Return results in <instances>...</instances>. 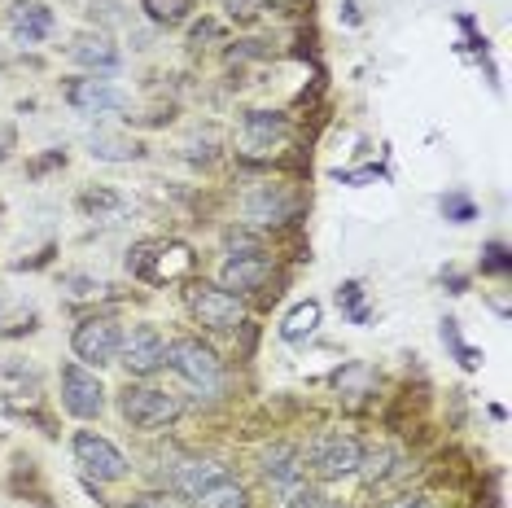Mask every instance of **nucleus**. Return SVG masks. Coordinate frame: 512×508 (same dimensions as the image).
Returning a JSON list of instances; mask_svg holds the SVG:
<instances>
[{
	"instance_id": "f257e3e1",
	"label": "nucleus",
	"mask_w": 512,
	"mask_h": 508,
	"mask_svg": "<svg viewBox=\"0 0 512 508\" xmlns=\"http://www.w3.org/2000/svg\"><path fill=\"white\" fill-rule=\"evenodd\" d=\"M127 272L141 276L149 285H171V281H184L193 272V250L184 241H141L132 254H127Z\"/></svg>"
},
{
	"instance_id": "f03ea898",
	"label": "nucleus",
	"mask_w": 512,
	"mask_h": 508,
	"mask_svg": "<svg viewBox=\"0 0 512 508\" xmlns=\"http://www.w3.org/2000/svg\"><path fill=\"white\" fill-rule=\"evenodd\" d=\"M167 364L189 381L197 395H219L224 390V360L202 338H176L167 342Z\"/></svg>"
},
{
	"instance_id": "7ed1b4c3",
	"label": "nucleus",
	"mask_w": 512,
	"mask_h": 508,
	"mask_svg": "<svg viewBox=\"0 0 512 508\" xmlns=\"http://www.w3.org/2000/svg\"><path fill=\"white\" fill-rule=\"evenodd\" d=\"M184 303H189V311L197 316V325L215 329V333H232L246 325V307H241V298L224 290V285H189L184 290Z\"/></svg>"
},
{
	"instance_id": "20e7f679",
	"label": "nucleus",
	"mask_w": 512,
	"mask_h": 508,
	"mask_svg": "<svg viewBox=\"0 0 512 508\" xmlns=\"http://www.w3.org/2000/svg\"><path fill=\"white\" fill-rule=\"evenodd\" d=\"M359 443L351 434H342V430H324L311 438V447H307V469L316 473V478L324 482H337V478H351V473L359 469Z\"/></svg>"
},
{
	"instance_id": "39448f33",
	"label": "nucleus",
	"mask_w": 512,
	"mask_h": 508,
	"mask_svg": "<svg viewBox=\"0 0 512 508\" xmlns=\"http://www.w3.org/2000/svg\"><path fill=\"white\" fill-rule=\"evenodd\" d=\"M119 408L132 430H167V425L180 417V399L158 386H127Z\"/></svg>"
},
{
	"instance_id": "423d86ee",
	"label": "nucleus",
	"mask_w": 512,
	"mask_h": 508,
	"mask_svg": "<svg viewBox=\"0 0 512 508\" xmlns=\"http://www.w3.org/2000/svg\"><path fill=\"white\" fill-rule=\"evenodd\" d=\"M62 408L79 421L101 417V408H106V386H101V377L92 373V368L62 364Z\"/></svg>"
},
{
	"instance_id": "0eeeda50",
	"label": "nucleus",
	"mask_w": 512,
	"mask_h": 508,
	"mask_svg": "<svg viewBox=\"0 0 512 508\" xmlns=\"http://www.w3.org/2000/svg\"><path fill=\"white\" fill-rule=\"evenodd\" d=\"M119 342H123V329L114 325L110 316H92L84 320V325L75 329V360L84 364V368H106L114 364V355H119Z\"/></svg>"
},
{
	"instance_id": "6e6552de",
	"label": "nucleus",
	"mask_w": 512,
	"mask_h": 508,
	"mask_svg": "<svg viewBox=\"0 0 512 508\" xmlns=\"http://www.w3.org/2000/svg\"><path fill=\"white\" fill-rule=\"evenodd\" d=\"M71 447H75L79 469H84L88 478H97V482H119V478H127V469H132L127 465V456L110 443V438H101L92 430H79Z\"/></svg>"
},
{
	"instance_id": "1a4fd4ad",
	"label": "nucleus",
	"mask_w": 512,
	"mask_h": 508,
	"mask_svg": "<svg viewBox=\"0 0 512 508\" xmlns=\"http://www.w3.org/2000/svg\"><path fill=\"white\" fill-rule=\"evenodd\" d=\"M132 377H149L158 373L162 364H167V342H162V333L154 325H132L123 333L119 342V355H114Z\"/></svg>"
},
{
	"instance_id": "9d476101",
	"label": "nucleus",
	"mask_w": 512,
	"mask_h": 508,
	"mask_svg": "<svg viewBox=\"0 0 512 508\" xmlns=\"http://www.w3.org/2000/svg\"><path fill=\"white\" fill-rule=\"evenodd\" d=\"M40 395H44L40 368L22 360V355H0V403L14 412H27L40 403Z\"/></svg>"
},
{
	"instance_id": "9b49d317",
	"label": "nucleus",
	"mask_w": 512,
	"mask_h": 508,
	"mask_svg": "<svg viewBox=\"0 0 512 508\" xmlns=\"http://www.w3.org/2000/svg\"><path fill=\"white\" fill-rule=\"evenodd\" d=\"M289 127L281 114H267V110H250L246 119H241V154L250 158H272L276 149L285 145Z\"/></svg>"
},
{
	"instance_id": "f8f14e48",
	"label": "nucleus",
	"mask_w": 512,
	"mask_h": 508,
	"mask_svg": "<svg viewBox=\"0 0 512 508\" xmlns=\"http://www.w3.org/2000/svg\"><path fill=\"white\" fill-rule=\"evenodd\" d=\"M66 101H71V110H79V114H110V110L127 106L123 92L114 88L110 79H101V75L71 79V84H66Z\"/></svg>"
},
{
	"instance_id": "ddd939ff",
	"label": "nucleus",
	"mask_w": 512,
	"mask_h": 508,
	"mask_svg": "<svg viewBox=\"0 0 512 508\" xmlns=\"http://www.w3.org/2000/svg\"><path fill=\"white\" fill-rule=\"evenodd\" d=\"M219 281H224V290H237V294L263 290V285L272 281V263H267L259 250H250V254H232V259L224 263V272H219Z\"/></svg>"
},
{
	"instance_id": "4468645a",
	"label": "nucleus",
	"mask_w": 512,
	"mask_h": 508,
	"mask_svg": "<svg viewBox=\"0 0 512 508\" xmlns=\"http://www.w3.org/2000/svg\"><path fill=\"white\" fill-rule=\"evenodd\" d=\"M9 31L18 44H40L53 31V9L40 0H14L9 5Z\"/></svg>"
},
{
	"instance_id": "2eb2a0df",
	"label": "nucleus",
	"mask_w": 512,
	"mask_h": 508,
	"mask_svg": "<svg viewBox=\"0 0 512 508\" xmlns=\"http://www.w3.org/2000/svg\"><path fill=\"white\" fill-rule=\"evenodd\" d=\"M66 53H71L75 66H84V71H92V75H114L123 66L119 49H114L106 36H75Z\"/></svg>"
},
{
	"instance_id": "dca6fc26",
	"label": "nucleus",
	"mask_w": 512,
	"mask_h": 508,
	"mask_svg": "<svg viewBox=\"0 0 512 508\" xmlns=\"http://www.w3.org/2000/svg\"><path fill=\"white\" fill-rule=\"evenodd\" d=\"M294 215V193L281 184H259L254 193H246V219L254 224H281Z\"/></svg>"
},
{
	"instance_id": "f3484780",
	"label": "nucleus",
	"mask_w": 512,
	"mask_h": 508,
	"mask_svg": "<svg viewBox=\"0 0 512 508\" xmlns=\"http://www.w3.org/2000/svg\"><path fill=\"white\" fill-rule=\"evenodd\" d=\"M224 465L219 460H184V465H176V473H171V487H176L180 495H189V500H197L211 482L224 478Z\"/></svg>"
},
{
	"instance_id": "a211bd4d",
	"label": "nucleus",
	"mask_w": 512,
	"mask_h": 508,
	"mask_svg": "<svg viewBox=\"0 0 512 508\" xmlns=\"http://www.w3.org/2000/svg\"><path fill=\"white\" fill-rule=\"evenodd\" d=\"M79 211H84L88 219H101V224H114V219H123L127 211H132V202L114 189H84L79 193Z\"/></svg>"
},
{
	"instance_id": "6ab92c4d",
	"label": "nucleus",
	"mask_w": 512,
	"mask_h": 508,
	"mask_svg": "<svg viewBox=\"0 0 512 508\" xmlns=\"http://www.w3.org/2000/svg\"><path fill=\"white\" fill-rule=\"evenodd\" d=\"M88 145H92V158H101V163H132L141 154V145L127 141L123 132H92Z\"/></svg>"
},
{
	"instance_id": "aec40b11",
	"label": "nucleus",
	"mask_w": 512,
	"mask_h": 508,
	"mask_svg": "<svg viewBox=\"0 0 512 508\" xmlns=\"http://www.w3.org/2000/svg\"><path fill=\"white\" fill-rule=\"evenodd\" d=\"M316 329H320V303H311V298H307V303H298V307L281 320V338H285L289 346L307 342Z\"/></svg>"
},
{
	"instance_id": "412c9836",
	"label": "nucleus",
	"mask_w": 512,
	"mask_h": 508,
	"mask_svg": "<svg viewBox=\"0 0 512 508\" xmlns=\"http://www.w3.org/2000/svg\"><path fill=\"white\" fill-rule=\"evenodd\" d=\"M197 508H250V500H246V487H241L237 478H219V482H211L202 495L193 500Z\"/></svg>"
},
{
	"instance_id": "4be33fe9",
	"label": "nucleus",
	"mask_w": 512,
	"mask_h": 508,
	"mask_svg": "<svg viewBox=\"0 0 512 508\" xmlns=\"http://www.w3.org/2000/svg\"><path fill=\"white\" fill-rule=\"evenodd\" d=\"M141 9H145L149 22H158V27H180V22L189 18L193 0H141Z\"/></svg>"
},
{
	"instance_id": "5701e85b",
	"label": "nucleus",
	"mask_w": 512,
	"mask_h": 508,
	"mask_svg": "<svg viewBox=\"0 0 512 508\" xmlns=\"http://www.w3.org/2000/svg\"><path fill=\"white\" fill-rule=\"evenodd\" d=\"M372 381H377V373H372L368 364H346L342 373H337V390H342V395L355 403V399H364L368 390H372Z\"/></svg>"
},
{
	"instance_id": "b1692460",
	"label": "nucleus",
	"mask_w": 512,
	"mask_h": 508,
	"mask_svg": "<svg viewBox=\"0 0 512 508\" xmlns=\"http://www.w3.org/2000/svg\"><path fill=\"white\" fill-rule=\"evenodd\" d=\"M36 307H14V311H0V338H22V333L36 329Z\"/></svg>"
},
{
	"instance_id": "393cba45",
	"label": "nucleus",
	"mask_w": 512,
	"mask_h": 508,
	"mask_svg": "<svg viewBox=\"0 0 512 508\" xmlns=\"http://www.w3.org/2000/svg\"><path fill=\"white\" fill-rule=\"evenodd\" d=\"M390 465H394L390 447H372L368 456H359V469L355 473H364L368 482H381V478H390Z\"/></svg>"
},
{
	"instance_id": "a878e982",
	"label": "nucleus",
	"mask_w": 512,
	"mask_h": 508,
	"mask_svg": "<svg viewBox=\"0 0 512 508\" xmlns=\"http://www.w3.org/2000/svg\"><path fill=\"white\" fill-rule=\"evenodd\" d=\"M442 342H447V346H451V351H456V355H460V364H464V368H477V364H482V355H477V351H473V346H464V338H460V329H456V320H442Z\"/></svg>"
},
{
	"instance_id": "bb28decb",
	"label": "nucleus",
	"mask_w": 512,
	"mask_h": 508,
	"mask_svg": "<svg viewBox=\"0 0 512 508\" xmlns=\"http://www.w3.org/2000/svg\"><path fill=\"white\" fill-rule=\"evenodd\" d=\"M337 303H342V311L355 320V325H364L368 311H364V290H359V281H346L342 290H337Z\"/></svg>"
},
{
	"instance_id": "cd10ccee",
	"label": "nucleus",
	"mask_w": 512,
	"mask_h": 508,
	"mask_svg": "<svg viewBox=\"0 0 512 508\" xmlns=\"http://www.w3.org/2000/svg\"><path fill=\"white\" fill-rule=\"evenodd\" d=\"M442 215L464 224V219H473V202L464 198V193H447V198H442Z\"/></svg>"
},
{
	"instance_id": "c85d7f7f",
	"label": "nucleus",
	"mask_w": 512,
	"mask_h": 508,
	"mask_svg": "<svg viewBox=\"0 0 512 508\" xmlns=\"http://www.w3.org/2000/svg\"><path fill=\"white\" fill-rule=\"evenodd\" d=\"M482 272H508V250H504V241H491V246H486Z\"/></svg>"
},
{
	"instance_id": "c756f323",
	"label": "nucleus",
	"mask_w": 512,
	"mask_h": 508,
	"mask_svg": "<svg viewBox=\"0 0 512 508\" xmlns=\"http://www.w3.org/2000/svg\"><path fill=\"white\" fill-rule=\"evenodd\" d=\"M66 285H75V298H92V294L106 290V285L92 281V276H66Z\"/></svg>"
},
{
	"instance_id": "7c9ffc66",
	"label": "nucleus",
	"mask_w": 512,
	"mask_h": 508,
	"mask_svg": "<svg viewBox=\"0 0 512 508\" xmlns=\"http://www.w3.org/2000/svg\"><path fill=\"white\" fill-rule=\"evenodd\" d=\"M127 508H184L176 495H141V500H132Z\"/></svg>"
},
{
	"instance_id": "2f4dec72",
	"label": "nucleus",
	"mask_w": 512,
	"mask_h": 508,
	"mask_svg": "<svg viewBox=\"0 0 512 508\" xmlns=\"http://www.w3.org/2000/svg\"><path fill=\"white\" fill-rule=\"evenodd\" d=\"M14 145H18V132H14V123H0V163H5V158L14 154Z\"/></svg>"
},
{
	"instance_id": "473e14b6",
	"label": "nucleus",
	"mask_w": 512,
	"mask_h": 508,
	"mask_svg": "<svg viewBox=\"0 0 512 508\" xmlns=\"http://www.w3.org/2000/svg\"><path fill=\"white\" fill-rule=\"evenodd\" d=\"M224 5H228V14L250 18V14H259V9H263V0H224Z\"/></svg>"
},
{
	"instance_id": "72a5a7b5",
	"label": "nucleus",
	"mask_w": 512,
	"mask_h": 508,
	"mask_svg": "<svg viewBox=\"0 0 512 508\" xmlns=\"http://www.w3.org/2000/svg\"><path fill=\"white\" fill-rule=\"evenodd\" d=\"M386 508H434V504H429L425 495H403V500H390Z\"/></svg>"
},
{
	"instance_id": "f704fd0d",
	"label": "nucleus",
	"mask_w": 512,
	"mask_h": 508,
	"mask_svg": "<svg viewBox=\"0 0 512 508\" xmlns=\"http://www.w3.org/2000/svg\"><path fill=\"white\" fill-rule=\"evenodd\" d=\"M289 508H337V504H324V500H316V495H302V500H294Z\"/></svg>"
},
{
	"instance_id": "c9c22d12",
	"label": "nucleus",
	"mask_w": 512,
	"mask_h": 508,
	"mask_svg": "<svg viewBox=\"0 0 512 508\" xmlns=\"http://www.w3.org/2000/svg\"><path fill=\"white\" fill-rule=\"evenodd\" d=\"M342 9H346V22H351V27H355V22H359V5H355V0H346Z\"/></svg>"
}]
</instances>
